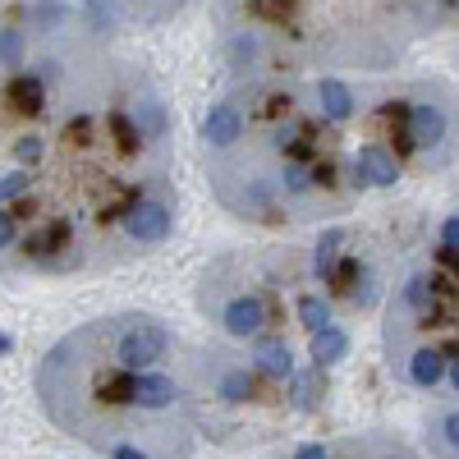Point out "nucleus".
Instances as JSON below:
<instances>
[{
  "label": "nucleus",
  "mask_w": 459,
  "mask_h": 459,
  "mask_svg": "<svg viewBox=\"0 0 459 459\" xmlns=\"http://www.w3.org/2000/svg\"><path fill=\"white\" fill-rule=\"evenodd\" d=\"M294 459H331V455H326V450H322V446H303V450H299V455H294Z\"/></svg>",
  "instance_id": "obj_32"
},
{
  "label": "nucleus",
  "mask_w": 459,
  "mask_h": 459,
  "mask_svg": "<svg viewBox=\"0 0 459 459\" xmlns=\"http://www.w3.org/2000/svg\"><path fill=\"white\" fill-rule=\"evenodd\" d=\"M221 395L235 400V404H239V400H253V377H248V372H225V377H221Z\"/></svg>",
  "instance_id": "obj_19"
},
{
  "label": "nucleus",
  "mask_w": 459,
  "mask_h": 459,
  "mask_svg": "<svg viewBox=\"0 0 459 459\" xmlns=\"http://www.w3.org/2000/svg\"><path fill=\"white\" fill-rule=\"evenodd\" d=\"M441 239H446V248H459V216H450L441 225Z\"/></svg>",
  "instance_id": "obj_26"
},
{
  "label": "nucleus",
  "mask_w": 459,
  "mask_h": 459,
  "mask_svg": "<svg viewBox=\"0 0 459 459\" xmlns=\"http://www.w3.org/2000/svg\"><path fill=\"white\" fill-rule=\"evenodd\" d=\"M115 459H152V455L138 450V446H115Z\"/></svg>",
  "instance_id": "obj_27"
},
{
  "label": "nucleus",
  "mask_w": 459,
  "mask_h": 459,
  "mask_svg": "<svg viewBox=\"0 0 459 459\" xmlns=\"http://www.w3.org/2000/svg\"><path fill=\"white\" fill-rule=\"evenodd\" d=\"M437 257H441V266H450V272L459 276V248H441Z\"/></svg>",
  "instance_id": "obj_28"
},
{
  "label": "nucleus",
  "mask_w": 459,
  "mask_h": 459,
  "mask_svg": "<svg viewBox=\"0 0 459 459\" xmlns=\"http://www.w3.org/2000/svg\"><path fill=\"white\" fill-rule=\"evenodd\" d=\"M88 129H92V120H74V125H69L74 143H88Z\"/></svg>",
  "instance_id": "obj_29"
},
{
  "label": "nucleus",
  "mask_w": 459,
  "mask_h": 459,
  "mask_svg": "<svg viewBox=\"0 0 459 459\" xmlns=\"http://www.w3.org/2000/svg\"><path fill=\"white\" fill-rule=\"evenodd\" d=\"M110 134H115V147H120L125 152V157H129V152H138V143H143V129H134V120H129V115L125 110H110Z\"/></svg>",
  "instance_id": "obj_13"
},
{
  "label": "nucleus",
  "mask_w": 459,
  "mask_h": 459,
  "mask_svg": "<svg viewBox=\"0 0 459 459\" xmlns=\"http://www.w3.org/2000/svg\"><path fill=\"white\" fill-rule=\"evenodd\" d=\"M125 230L138 239V244H161L166 235H170V207H161V203H134L129 212H125Z\"/></svg>",
  "instance_id": "obj_2"
},
{
  "label": "nucleus",
  "mask_w": 459,
  "mask_h": 459,
  "mask_svg": "<svg viewBox=\"0 0 459 459\" xmlns=\"http://www.w3.org/2000/svg\"><path fill=\"white\" fill-rule=\"evenodd\" d=\"M203 134H207V143H212V147H230V143H239V138H244V120H239V110H235V106H212V110H207Z\"/></svg>",
  "instance_id": "obj_6"
},
{
  "label": "nucleus",
  "mask_w": 459,
  "mask_h": 459,
  "mask_svg": "<svg viewBox=\"0 0 459 459\" xmlns=\"http://www.w3.org/2000/svg\"><path fill=\"white\" fill-rule=\"evenodd\" d=\"M14 157H19L23 166H37V161H42V138H32V134L19 138V143H14Z\"/></svg>",
  "instance_id": "obj_22"
},
{
  "label": "nucleus",
  "mask_w": 459,
  "mask_h": 459,
  "mask_svg": "<svg viewBox=\"0 0 459 459\" xmlns=\"http://www.w3.org/2000/svg\"><path fill=\"white\" fill-rule=\"evenodd\" d=\"M409 377L418 381V386H437V381L446 377V354L441 350H418L413 363H409Z\"/></svg>",
  "instance_id": "obj_12"
},
{
  "label": "nucleus",
  "mask_w": 459,
  "mask_h": 459,
  "mask_svg": "<svg viewBox=\"0 0 459 459\" xmlns=\"http://www.w3.org/2000/svg\"><path fill=\"white\" fill-rule=\"evenodd\" d=\"M404 303H409V308H418V313H423L428 303H432V281L413 276V281H409V290H404Z\"/></svg>",
  "instance_id": "obj_21"
},
{
  "label": "nucleus",
  "mask_w": 459,
  "mask_h": 459,
  "mask_svg": "<svg viewBox=\"0 0 459 459\" xmlns=\"http://www.w3.org/2000/svg\"><path fill=\"white\" fill-rule=\"evenodd\" d=\"M10 344H14L10 335H0V354H10Z\"/></svg>",
  "instance_id": "obj_33"
},
{
  "label": "nucleus",
  "mask_w": 459,
  "mask_h": 459,
  "mask_svg": "<svg viewBox=\"0 0 459 459\" xmlns=\"http://www.w3.org/2000/svg\"><path fill=\"white\" fill-rule=\"evenodd\" d=\"M446 437H450V446H459V413L446 418Z\"/></svg>",
  "instance_id": "obj_31"
},
{
  "label": "nucleus",
  "mask_w": 459,
  "mask_h": 459,
  "mask_svg": "<svg viewBox=\"0 0 459 459\" xmlns=\"http://www.w3.org/2000/svg\"><path fill=\"white\" fill-rule=\"evenodd\" d=\"M5 97H10V106L23 110V115H37V110L47 106V88H42V79H37V74H14L10 88H5Z\"/></svg>",
  "instance_id": "obj_8"
},
{
  "label": "nucleus",
  "mask_w": 459,
  "mask_h": 459,
  "mask_svg": "<svg viewBox=\"0 0 459 459\" xmlns=\"http://www.w3.org/2000/svg\"><path fill=\"white\" fill-rule=\"evenodd\" d=\"M354 170L363 175V184H377V188H395V179H400V161H395V152H386L381 143L359 147Z\"/></svg>",
  "instance_id": "obj_3"
},
{
  "label": "nucleus",
  "mask_w": 459,
  "mask_h": 459,
  "mask_svg": "<svg viewBox=\"0 0 459 459\" xmlns=\"http://www.w3.org/2000/svg\"><path fill=\"white\" fill-rule=\"evenodd\" d=\"M344 354H350V335H344V331H335V326H322V331H313V359H317V368H326V363H340Z\"/></svg>",
  "instance_id": "obj_11"
},
{
  "label": "nucleus",
  "mask_w": 459,
  "mask_h": 459,
  "mask_svg": "<svg viewBox=\"0 0 459 459\" xmlns=\"http://www.w3.org/2000/svg\"><path fill=\"white\" fill-rule=\"evenodd\" d=\"M359 276H363V266H359V257H340V262L331 266V272H326V281H331V285H335L340 294H350Z\"/></svg>",
  "instance_id": "obj_18"
},
{
  "label": "nucleus",
  "mask_w": 459,
  "mask_h": 459,
  "mask_svg": "<svg viewBox=\"0 0 459 459\" xmlns=\"http://www.w3.org/2000/svg\"><path fill=\"white\" fill-rule=\"evenodd\" d=\"M166 350H170V331L157 326V322H138V326H129L120 335V350L115 354H120L125 368H147V363H157Z\"/></svg>",
  "instance_id": "obj_1"
},
{
  "label": "nucleus",
  "mask_w": 459,
  "mask_h": 459,
  "mask_svg": "<svg viewBox=\"0 0 459 459\" xmlns=\"http://www.w3.org/2000/svg\"><path fill=\"white\" fill-rule=\"evenodd\" d=\"M69 244V221H51L37 239H28V253H56Z\"/></svg>",
  "instance_id": "obj_16"
},
{
  "label": "nucleus",
  "mask_w": 459,
  "mask_h": 459,
  "mask_svg": "<svg viewBox=\"0 0 459 459\" xmlns=\"http://www.w3.org/2000/svg\"><path fill=\"white\" fill-rule=\"evenodd\" d=\"M409 138L413 147H437L446 138V115L437 106H409Z\"/></svg>",
  "instance_id": "obj_5"
},
{
  "label": "nucleus",
  "mask_w": 459,
  "mask_h": 459,
  "mask_svg": "<svg viewBox=\"0 0 459 459\" xmlns=\"http://www.w3.org/2000/svg\"><path fill=\"white\" fill-rule=\"evenodd\" d=\"M317 101H322V110L331 115V120H350L354 115V92L344 88L340 79H322L317 83Z\"/></svg>",
  "instance_id": "obj_10"
},
{
  "label": "nucleus",
  "mask_w": 459,
  "mask_h": 459,
  "mask_svg": "<svg viewBox=\"0 0 459 459\" xmlns=\"http://www.w3.org/2000/svg\"><path fill=\"white\" fill-rule=\"evenodd\" d=\"M97 391H101V400H106V404H129V400H134V372L125 368V372L106 377Z\"/></svg>",
  "instance_id": "obj_15"
},
{
  "label": "nucleus",
  "mask_w": 459,
  "mask_h": 459,
  "mask_svg": "<svg viewBox=\"0 0 459 459\" xmlns=\"http://www.w3.org/2000/svg\"><path fill=\"white\" fill-rule=\"evenodd\" d=\"M299 322L308 326V331L331 326V303H322L317 294H303V299H299Z\"/></svg>",
  "instance_id": "obj_14"
},
{
  "label": "nucleus",
  "mask_w": 459,
  "mask_h": 459,
  "mask_svg": "<svg viewBox=\"0 0 459 459\" xmlns=\"http://www.w3.org/2000/svg\"><path fill=\"white\" fill-rule=\"evenodd\" d=\"M450 381H455V391H459V359H455V368H450Z\"/></svg>",
  "instance_id": "obj_34"
},
{
  "label": "nucleus",
  "mask_w": 459,
  "mask_h": 459,
  "mask_svg": "<svg viewBox=\"0 0 459 459\" xmlns=\"http://www.w3.org/2000/svg\"><path fill=\"white\" fill-rule=\"evenodd\" d=\"M19 56H23V32L19 28H0V60L19 65Z\"/></svg>",
  "instance_id": "obj_20"
},
{
  "label": "nucleus",
  "mask_w": 459,
  "mask_h": 459,
  "mask_svg": "<svg viewBox=\"0 0 459 459\" xmlns=\"http://www.w3.org/2000/svg\"><path fill=\"white\" fill-rule=\"evenodd\" d=\"M257 368L266 377H290L294 372V354H290V344L285 340H257Z\"/></svg>",
  "instance_id": "obj_9"
},
{
  "label": "nucleus",
  "mask_w": 459,
  "mask_h": 459,
  "mask_svg": "<svg viewBox=\"0 0 459 459\" xmlns=\"http://www.w3.org/2000/svg\"><path fill=\"white\" fill-rule=\"evenodd\" d=\"M340 244H344V230H326V235L317 239V276H326L331 266H335V257H340Z\"/></svg>",
  "instance_id": "obj_17"
},
{
  "label": "nucleus",
  "mask_w": 459,
  "mask_h": 459,
  "mask_svg": "<svg viewBox=\"0 0 459 459\" xmlns=\"http://www.w3.org/2000/svg\"><path fill=\"white\" fill-rule=\"evenodd\" d=\"M313 184V170H303V166H285V188H294V194H303V188Z\"/></svg>",
  "instance_id": "obj_24"
},
{
  "label": "nucleus",
  "mask_w": 459,
  "mask_h": 459,
  "mask_svg": "<svg viewBox=\"0 0 459 459\" xmlns=\"http://www.w3.org/2000/svg\"><path fill=\"white\" fill-rule=\"evenodd\" d=\"M266 326V308H262V299H235V303H230V308H225V331L230 335H257Z\"/></svg>",
  "instance_id": "obj_4"
},
{
  "label": "nucleus",
  "mask_w": 459,
  "mask_h": 459,
  "mask_svg": "<svg viewBox=\"0 0 459 459\" xmlns=\"http://www.w3.org/2000/svg\"><path fill=\"white\" fill-rule=\"evenodd\" d=\"M175 400V381L170 377H157V372H138L134 377V404L143 409H166Z\"/></svg>",
  "instance_id": "obj_7"
},
{
  "label": "nucleus",
  "mask_w": 459,
  "mask_h": 459,
  "mask_svg": "<svg viewBox=\"0 0 459 459\" xmlns=\"http://www.w3.org/2000/svg\"><path fill=\"white\" fill-rule=\"evenodd\" d=\"M28 170H14V175H5V179H0V203H10V198H19L23 194V188H28Z\"/></svg>",
  "instance_id": "obj_23"
},
{
  "label": "nucleus",
  "mask_w": 459,
  "mask_h": 459,
  "mask_svg": "<svg viewBox=\"0 0 459 459\" xmlns=\"http://www.w3.org/2000/svg\"><path fill=\"white\" fill-rule=\"evenodd\" d=\"M313 184H335V166H326V161H322V166L313 170Z\"/></svg>",
  "instance_id": "obj_30"
},
{
  "label": "nucleus",
  "mask_w": 459,
  "mask_h": 459,
  "mask_svg": "<svg viewBox=\"0 0 459 459\" xmlns=\"http://www.w3.org/2000/svg\"><path fill=\"white\" fill-rule=\"evenodd\" d=\"M10 244H14V216L0 212V248H10Z\"/></svg>",
  "instance_id": "obj_25"
}]
</instances>
